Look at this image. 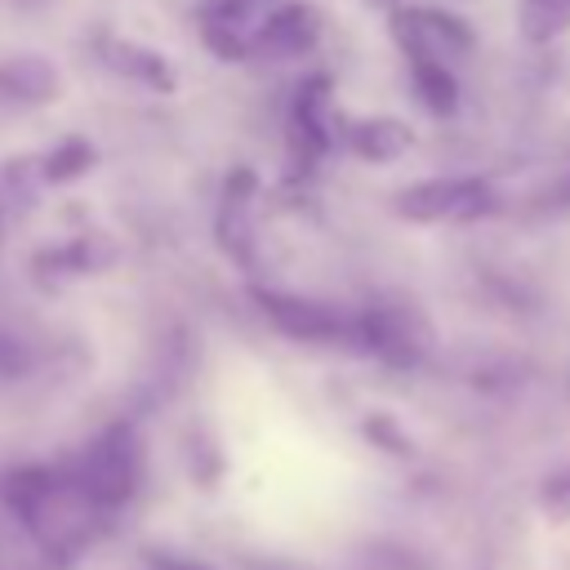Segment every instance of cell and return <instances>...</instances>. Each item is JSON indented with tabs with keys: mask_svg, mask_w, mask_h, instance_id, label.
Returning <instances> with one entry per match:
<instances>
[{
	"mask_svg": "<svg viewBox=\"0 0 570 570\" xmlns=\"http://www.w3.org/2000/svg\"><path fill=\"white\" fill-rule=\"evenodd\" d=\"M94 165H98V147H94V138H85V134H67V138H58V142L40 156V178H45V187H67V183L85 178Z\"/></svg>",
	"mask_w": 570,
	"mask_h": 570,
	"instance_id": "obj_15",
	"label": "cell"
},
{
	"mask_svg": "<svg viewBox=\"0 0 570 570\" xmlns=\"http://www.w3.org/2000/svg\"><path fill=\"white\" fill-rule=\"evenodd\" d=\"M499 209V191L481 174H441L410 183L392 196V214L405 223L441 227V223H481Z\"/></svg>",
	"mask_w": 570,
	"mask_h": 570,
	"instance_id": "obj_3",
	"label": "cell"
},
{
	"mask_svg": "<svg viewBox=\"0 0 570 570\" xmlns=\"http://www.w3.org/2000/svg\"><path fill=\"white\" fill-rule=\"evenodd\" d=\"M325 31V18L312 0H285L276 9H267L254 31H249V58H263V62H289V58H303L307 49H316Z\"/></svg>",
	"mask_w": 570,
	"mask_h": 570,
	"instance_id": "obj_8",
	"label": "cell"
},
{
	"mask_svg": "<svg viewBox=\"0 0 570 570\" xmlns=\"http://www.w3.org/2000/svg\"><path fill=\"white\" fill-rule=\"evenodd\" d=\"M566 200H570V178H566Z\"/></svg>",
	"mask_w": 570,
	"mask_h": 570,
	"instance_id": "obj_24",
	"label": "cell"
},
{
	"mask_svg": "<svg viewBox=\"0 0 570 570\" xmlns=\"http://www.w3.org/2000/svg\"><path fill=\"white\" fill-rule=\"evenodd\" d=\"M62 94V71L45 53H4L0 58V102L45 107Z\"/></svg>",
	"mask_w": 570,
	"mask_h": 570,
	"instance_id": "obj_10",
	"label": "cell"
},
{
	"mask_svg": "<svg viewBox=\"0 0 570 570\" xmlns=\"http://www.w3.org/2000/svg\"><path fill=\"white\" fill-rule=\"evenodd\" d=\"M156 570H205L200 561H187V557H174V552H160L156 557Z\"/></svg>",
	"mask_w": 570,
	"mask_h": 570,
	"instance_id": "obj_21",
	"label": "cell"
},
{
	"mask_svg": "<svg viewBox=\"0 0 570 570\" xmlns=\"http://www.w3.org/2000/svg\"><path fill=\"white\" fill-rule=\"evenodd\" d=\"M539 508H543V517H552V521H570V463L552 468V472L539 481Z\"/></svg>",
	"mask_w": 570,
	"mask_h": 570,
	"instance_id": "obj_19",
	"label": "cell"
},
{
	"mask_svg": "<svg viewBox=\"0 0 570 570\" xmlns=\"http://www.w3.org/2000/svg\"><path fill=\"white\" fill-rule=\"evenodd\" d=\"M405 71H410L414 98L432 116H454L459 111V76H454V67L432 62V58H405Z\"/></svg>",
	"mask_w": 570,
	"mask_h": 570,
	"instance_id": "obj_14",
	"label": "cell"
},
{
	"mask_svg": "<svg viewBox=\"0 0 570 570\" xmlns=\"http://www.w3.org/2000/svg\"><path fill=\"white\" fill-rule=\"evenodd\" d=\"M352 347L370 352L392 370H414L432 356L436 334L423 307H414L410 298H374L352 312Z\"/></svg>",
	"mask_w": 570,
	"mask_h": 570,
	"instance_id": "obj_2",
	"label": "cell"
},
{
	"mask_svg": "<svg viewBox=\"0 0 570 570\" xmlns=\"http://www.w3.org/2000/svg\"><path fill=\"white\" fill-rule=\"evenodd\" d=\"M254 200H258V174L249 165L227 169L223 191H218V214H214V236L218 249L240 267L254 272L258 263V232H254Z\"/></svg>",
	"mask_w": 570,
	"mask_h": 570,
	"instance_id": "obj_7",
	"label": "cell"
},
{
	"mask_svg": "<svg viewBox=\"0 0 570 570\" xmlns=\"http://www.w3.org/2000/svg\"><path fill=\"white\" fill-rule=\"evenodd\" d=\"M76 494L89 512H116L125 508L142 485V441L134 423H107L80 454L71 472Z\"/></svg>",
	"mask_w": 570,
	"mask_h": 570,
	"instance_id": "obj_1",
	"label": "cell"
},
{
	"mask_svg": "<svg viewBox=\"0 0 570 570\" xmlns=\"http://www.w3.org/2000/svg\"><path fill=\"white\" fill-rule=\"evenodd\" d=\"M120 258L116 240L107 232H80L62 245H45L36 254V276L40 281H62V276H85V272H102Z\"/></svg>",
	"mask_w": 570,
	"mask_h": 570,
	"instance_id": "obj_13",
	"label": "cell"
},
{
	"mask_svg": "<svg viewBox=\"0 0 570 570\" xmlns=\"http://www.w3.org/2000/svg\"><path fill=\"white\" fill-rule=\"evenodd\" d=\"M27 365H31V347L13 330L0 325V379H18L27 374Z\"/></svg>",
	"mask_w": 570,
	"mask_h": 570,
	"instance_id": "obj_20",
	"label": "cell"
},
{
	"mask_svg": "<svg viewBox=\"0 0 570 570\" xmlns=\"http://www.w3.org/2000/svg\"><path fill=\"white\" fill-rule=\"evenodd\" d=\"M98 58L120 76V80H134L151 94H174L178 89V71L165 53L138 45V40H125V36H107L98 40Z\"/></svg>",
	"mask_w": 570,
	"mask_h": 570,
	"instance_id": "obj_12",
	"label": "cell"
},
{
	"mask_svg": "<svg viewBox=\"0 0 570 570\" xmlns=\"http://www.w3.org/2000/svg\"><path fill=\"white\" fill-rule=\"evenodd\" d=\"M338 142L365 165H392L414 147V125H405L401 116H361L343 120Z\"/></svg>",
	"mask_w": 570,
	"mask_h": 570,
	"instance_id": "obj_11",
	"label": "cell"
},
{
	"mask_svg": "<svg viewBox=\"0 0 570 570\" xmlns=\"http://www.w3.org/2000/svg\"><path fill=\"white\" fill-rule=\"evenodd\" d=\"M365 4H370V9H383V13H396L405 0H365Z\"/></svg>",
	"mask_w": 570,
	"mask_h": 570,
	"instance_id": "obj_22",
	"label": "cell"
},
{
	"mask_svg": "<svg viewBox=\"0 0 570 570\" xmlns=\"http://www.w3.org/2000/svg\"><path fill=\"white\" fill-rule=\"evenodd\" d=\"M249 298L267 316V325L294 343H352V312L334 303L289 294V289H267V285H249Z\"/></svg>",
	"mask_w": 570,
	"mask_h": 570,
	"instance_id": "obj_5",
	"label": "cell"
},
{
	"mask_svg": "<svg viewBox=\"0 0 570 570\" xmlns=\"http://www.w3.org/2000/svg\"><path fill=\"white\" fill-rule=\"evenodd\" d=\"M338 129H343V120L334 111V80L325 71H312L294 89V102H289V151H294V160H303V169H307L321 156H330L334 142H338Z\"/></svg>",
	"mask_w": 570,
	"mask_h": 570,
	"instance_id": "obj_6",
	"label": "cell"
},
{
	"mask_svg": "<svg viewBox=\"0 0 570 570\" xmlns=\"http://www.w3.org/2000/svg\"><path fill=\"white\" fill-rule=\"evenodd\" d=\"M361 432H365V441H374L379 450H387V454H396V459H410V454H414L410 432H405L392 414H370V419L361 423Z\"/></svg>",
	"mask_w": 570,
	"mask_h": 570,
	"instance_id": "obj_18",
	"label": "cell"
},
{
	"mask_svg": "<svg viewBox=\"0 0 570 570\" xmlns=\"http://www.w3.org/2000/svg\"><path fill=\"white\" fill-rule=\"evenodd\" d=\"M517 22H521L525 40L543 45V40L570 31V0H521L517 4Z\"/></svg>",
	"mask_w": 570,
	"mask_h": 570,
	"instance_id": "obj_16",
	"label": "cell"
},
{
	"mask_svg": "<svg viewBox=\"0 0 570 570\" xmlns=\"http://www.w3.org/2000/svg\"><path fill=\"white\" fill-rule=\"evenodd\" d=\"M263 0H200V36L205 49L223 62H245L249 58V31H254V13Z\"/></svg>",
	"mask_w": 570,
	"mask_h": 570,
	"instance_id": "obj_9",
	"label": "cell"
},
{
	"mask_svg": "<svg viewBox=\"0 0 570 570\" xmlns=\"http://www.w3.org/2000/svg\"><path fill=\"white\" fill-rule=\"evenodd\" d=\"M392 40L405 58H432L454 67L459 58H468L476 49V31L468 18L450 13V9H432V4H401L396 13H387Z\"/></svg>",
	"mask_w": 570,
	"mask_h": 570,
	"instance_id": "obj_4",
	"label": "cell"
},
{
	"mask_svg": "<svg viewBox=\"0 0 570 570\" xmlns=\"http://www.w3.org/2000/svg\"><path fill=\"white\" fill-rule=\"evenodd\" d=\"M0 245H4V200H0Z\"/></svg>",
	"mask_w": 570,
	"mask_h": 570,
	"instance_id": "obj_23",
	"label": "cell"
},
{
	"mask_svg": "<svg viewBox=\"0 0 570 570\" xmlns=\"http://www.w3.org/2000/svg\"><path fill=\"white\" fill-rule=\"evenodd\" d=\"M0 174H4L9 200L36 205V196H40V187H45V178H40V156H18V160H9Z\"/></svg>",
	"mask_w": 570,
	"mask_h": 570,
	"instance_id": "obj_17",
	"label": "cell"
}]
</instances>
